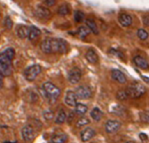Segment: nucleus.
I'll use <instances>...</instances> for the list:
<instances>
[{
	"label": "nucleus",
	"mask_w": 149,
	"mask_h": 143,
	"mask_svg": "<svg viewBox=\"0 0 149 143\" xmlns=\"http://www.w3.org/2000/svg\"><path fill=\"white\" fill-rule=\"evenodd\" d=\"M15 56L13 48H7L0 54V74L8 77L12 74V60Z\"/></svg>",
	"instance_id": "1"
},
{
	"label": "nucleus",
	"mask_w": 149,
	"mask_h": 143,
	"mask_svg": "<svg viewBox=\"0 0 149 143\" xmlns=\"http://www.w3.org/2000/svg\"><path fill=\"white\" fill-rule=\"evenodd\" d=\"M40 93L43 98H45L49 103H54L56 99L61 96V90L56 85L50 82H45L40 89Z\"/></svg>",
	"instance_id": "2"
},
{
	"label": "nucleus",
	"mask_w": 149,
	"mask_h": 143,
	"mask_svg": "<svg viewBox=\"0 0 149 143\" xmlns=\"http://www.w3.org/2000/svg\"><path fill=\"white\" fill-rule=\"evenodd\" d=\"M126 92L128 94L129 98L138 99L146 93V88L139 83H132L127 87Z\"/></svg>",
	"instance_id": "3"
},
{
	"label": "nucleus",
	"mask_w": 149,
	"mask_h": 143,
	"mask_svg": "<svg viewBox=\"0 0 149 143\" xmlns=\"http://www.w3.org/2000/svg\"><path fill=\"white\" fill-rule=\"evenodd\" d=\"M68 52V43L62 38H52V54H65Z\"/></svg>",
	"instance_id": "4"
},
{
	"label": "nucleus",
	"mask_w": 149,
	"mask_h": 143,
	"mask_svg": "<svg viewBox=\"0 0 149 143\" xmlns=\"http://www.w3.org/2000/svg\"><path fill=\"white\" fill-rule=\"evenodd\" d=\"M41 73V67L38 65H32L30 67L26 68L24 71V78L29 82H32L37 78L39 74Z\"/></svg>",
	"instance_id": "5"
},
{
	"label": "nucleus",
	"mask_w": 149,
	"mask_h": 143,
	"mask_svg": "<svg viewBox=\"0 0 149 143\" xmlns=\"http://www.w3.org/2000/svg\"><path fill=\"white\" fill-rule=\"evenodd\" d=\"M21 137L24 141H32L36 137V132L31 125H25L21 129Z\"/></svg>",
	"instance_id": "6"
},
{
	"label": "nucleus",
	"mask_w": 149,
	"mask_h": 143,
	"mask_svg": "<svg viewBox=\"0 0 149 143\" xmlns=\"http://www.w3.org/2000/svg\"><path fill=\"white\" fill-rule=\"evenodd\" d=\"M76 96L79 99H89L91 98L93 93H92V90L88 86H80L76 89Z\"/></svg>",
	"instance_id": "7"
},
{
	"label": "nucleus",
	"mask_w": 149,
	"mask_h": 143,
	"mask_svg": "<svg viewBox=\"0 0 149 143\" xmlns=\"http://www.w3.org/2000/svg\"><path fill=\"white\" fill-rule=\"evenodd\" d=\"M81 78H82V72L79 68L74 67L73 69L70 70L69 75H68V79H69V82L71 84H78L80 82Z\"/></svg>",
	"instance_id": "8"
},
{
	"label": "nucleus",
	"mask_w": 149,
	"mask_h": 143,
	"mask_svg": "<svg viewBox=\"0 0 149 143\" xmlns=\"http://www.w3.org/2000/svg\"><path fill=\"white\" fill-rule=\"evenodd\" d=\"M121 127V123L117 120H109L105 124V130L107 133L109 134H114L116 133Z\"/></svg>",
	"instance_id": "9"
},
{
	"label": "nucleus",
	"mask_w": 149,
	"mask_h": 143,
	"mask_svg": "<svg viewBox=\"0 0 149 143\" xmlns=\"http://www.w3.org/2000/svg\"><path fill=\"white\" fill-rule=\"evenodd\" d=\"M95 135L96 131L93 128H91V127H87V128H85L84 130L81 132V139H82V141L87 142L90 141Z\"/></svg>",
	"instance_id": "10"
},
{
	"label": "nucleus",
	"mask_w": 149,
	"mask_h": 143,
	"mask_svg": "<svg viewBox=\"0 0 149 143\" xmlns=\"http://www.w3.org/2000/svg\"><path fill=\"white\" fill-rule=\"evenodd\" d=\"M36 15L38 17V18L47 19L50 17L52 12H50V10L49 8L43 7V6H38V7H36Z\"/></svg>",
	"instance_id": "11"
},
{
	"label": "nucleus",
	"mask_w": 149,
	"mask_h": 143,
	"mask_svg": "<svg viewBox=\"0 0 149 143\" xmlns=\"http://www.w3.org/2000/svg\"><path fill=\"white\" fill-rule=\"evenodd\" d=\"M77 96H76V93L73 91H68L67 94H65V103L70 107H76V105L78 104L77 103Z\"/></svg>",
	"instance_id": "12"
},
{
	"label": "nucleus",
	"mask_w": 149,
	"mask_h": 143,
	"mask_svg": "<svg viewBox=\"0 0 149 143\" xmlns=\"http://www.w3.org/2000/svg\"><path fill=\"white\" fill-rule=\"evenodd\" d=\"M118 20H119V23L121 24L122 26H124V27H128V26H130L133 22L132 16L127 14V13H122V14H120L119 17H118Z\"/></svg>",
	"instance_id": "13"
},
{
	"label": "nucleus",
	"mask_w": 149,
	"mask_h": 143,
	"mask_svg": "<svg viewBox=\"0 0 149 143\" xmlns=\"http://www.w3.org/2000/svg\"><path fill=\"white\" fill-rule=\"evenodd\" d=\"M111 76H112V78H113V80H115L116 82H118L120 84H125L127 81L126 76H125L121 71H119V70H116V69L112 70Z\"/></svg>",
	"instance_id": "14"
},
{
	"label": "nucleus",
	"mask_w": 149,
	"mask_h": 143,
	"mask_svg": "<svg viewBox=\"0 0 149 143\" xmlns=\"http://www.w3.org/2000/svg\"><path fill=\"white\" fill-rule=\"evenodd\" d=\"M68 140V135L63 132H58L50 138V143H65Z\"/></svg>",
	"instance_id": "15"
},
{
	"label": "nucleus",
	"mask_w": 149,
	"mask_h": 143,
	"mask_svg": "<svg viewBox=\"0 0 149 143\" xmlns=\"http://www.w3.org/2000/svg\"><path fill=\"white\" fill-rule=\"evenodd\" d=\"M133 61H134V63L137 66L138 68H141V69H143V70H148L149 69L148 61H146L145 59L143 58V57H141V56L134 57V59H133Z\"/></svg>",
	"instance_id": "16"
},
{
	"label": "nucleus",
	"mask_w": 149,
	"mask_h": 143,
	"mask_svg": "<svg viewBox=\"0 0 149 143\" xmlns=\"http://www.w3.org/2000/svg\"><path fill=\"white\" fill-rule=\"evenodd\" d=\"M29 30L30 27L26 25H18L16 28V33L20 38H26L28 37V34H29Z\"/></svg>",
	"instance_id": "17"
},
{
	"label": "nucleus",
	"mask_w": 149,
	"mask_h": 143,
	"mask_svg": "<svg viewBox=\"0 0 149 143\" xmlns=\"http://www.w3.org/2000/svg\"><path fill=\"white\" fill-rule=\"evenodd\" d=\"M86 59L90 63H97L99 61V57L96 54V52L92 48L88 50V52H86Z\"/></svg>",
	"instance_id": "18"
},
{
	"label": "nucleus",
	"mask_w": 149,
	"mask_h": 143,
	"mask_svg": "<svg viewBox=\"0 0 149 143\" xmlns=\"http://www.w3.org/2000/svg\"><path fill=\"white\" fill-rule=\"evenodd\" d=\"M40 50L45 54H52V38H45L40 43Z\"/></svg>",
	"instance_id": "19"
},
{
	"label": "nucleus",
	"mask_w": 149,
	"mask_h": 143,
	"mask_svg": "<svg viewBox=\"0 0 149 143\" xmlns=\"http://www.w3.org/2000/svg\"><path fill=\"white\" fill-rule=\"evenodd\" d=\"M41 34V31L39 28H37L36 26H31L29 30V34H28V39L31 41L36 40V39L38 38Z\"/></svg>",
	"instance_id": "20"
},
{
	"label": "nucleus",
	"mask_w": 149,
	"mask_h": 143,
	"mask_svg": "<svg viewBox=\"0 0 149 143\" xmlns=\"http://www.w3.org/2000/svg\"><path fill=\"white\" fill-rule=\"evenodd\" d=\"M86 26L93 32L94 34H99V28H98L97 24L93 19H87L86 20Z\"/></svg>",
	"instance_id": "21"
},
{
	"label": "nucleus",
	"mask_w": 149,
	"mask_h": 143,
	"mask_svg": "<svg viewBox=\"0 0 149 143\" xmlns=\"http://www.w3.org/2000/svg\"><path fill=\"white\" fill-rule=\"evenodd\" d=\"M103 115H104L103 112L97 107L94 108V109L91 111V117H92V119L95 120V121H100L101 119H102Z\"/></svg>",
	"instance_id": "22"
},
{
	"label": "nucleus",
	"mask_w": 149,
	"mask_h": 143,
	"mask_svg": "<svg viewBox=\"0 0 149 143\" xmlns=\"http://www.w3.org/2000/svg\"><path fill=\"white\" fill-rule=\"evenodd\" d=\"M87 111H88V107L84 104H81V103L77 104L76 107H74V112H76L78 115H81V116L85 115V114L87 113Z\"/></svg>",
	"instance_id": "23"
},
{
	"label": "nucleus",
	"mask_w": 149,
	"mask_h": 143,
	"mask_svg": "<svg viewBox=\"0 0 149 143\" xmlns=\"http://www.w3.org/2000/svg\"><path fill=\"white\" fill-rule=\"evenodd\" d=\"M65 120H67V114L63 110H60L56 117V124H63Z\"/></svg>",
	"instance_id": "24"
},
{
	"label": "nucleus",
	"mask_w": 149,
	"mask_h": 143,
	"mask_svg": "<svg viewBox=\"0 0 149 143\" xmlns=\"http://www.w3.org/2000/svg\"><path fill=\"white\" fill-rule=\"evenodd\" d=\"M90 32H91V30H90L87 26H80L78 29V34L82 39H84L85 37H87L89 36Z\"/></svg>",
	"instance_id": "25"
},
{
	"label": "nucleus",
	"mask_w": 149,
	"mask_h": 143,
	"mask_svg": "<svg viewBox=\"0 0 149 143\" xmlns=\"http://www.w3.org/2000/svg\"><path fill=\"white\" fill-rule=\"evenodd\" d=\"M58 13L62 16H65V15H68L70 13V7L68 4H63L58 7Z\"/></svg>",
	"instance_id": "26"
},
{
	"label": "nucleus",
	"mask_w": 149,
	"mask_h": 143,
	"mask_svg": "<svg viewBox=\"0 0 149 143\" xmlns=\"http://www.w3.org/2000/svg\"><path fill=\"white\" fill-rule=\"evenodd\" d=\"M116 98L119 101H125L129 98V96H128V94H127L126 90H120V91L116 94Z\"/></svg>",
	"instance_id": "27"
},
{
	"label": "nucleus",
	"mask_w": 149,
	"mask_h": 143,
	"mask_svg": "<svg viewBox=\"0 0 149 143\" xmlns=\"http://www.w3.org/2000/svg\"><path fill=\"white\" fill-rule=\"evenodd\" d=\"M74 17L76 22H82L85 19V14H84V12L81 11V10H76L74 14Z\"/></svg>",
	"instance_id": "28"
},
{
	"label": "nucleus",
	"mask_w": 149,
	"mask_h": 143,
	"mask_svg": "<svg viewBox=\"0 0 149 143\" xmlns=\"http://www.w3.org/2000/svg\"><path fill=\"white\" fill-rule=\"evenodd\" d=\"M137 36L139 37V39H141V40H145V39L148 38L149 34H148V32L146 31V30L140 28V29L137 30Z\"/></svg>",
	"instance_id": "29"
},
{
	"label": "nucleus",
	"mask_w": 149,
	"mask_h": 143,
	"mask_svg": "<svg viewBox=\"0 0 149 143\" xmlns=\"http://www.w3.org/2000/svg\"><path fill=\"white\" fill-rule=\"evenodd\" d=\"M140 121L143 123H149V111H142L139 114Z\"/></svg>",
	"instance_id": "30"
},
{
	"label": "nucleus",
	"mask_w": 149,
	"mask_h": 143,
	"mask_svg": "<svg viewBox=\"0 0 149 143\" xmlns=\"http://www.w3.org/2000/svg\"><path fill=\"white\" fill-rule=\"evenodd\" d=\"M90 123V120L87 117H81L80 119L77 121V127H83L85 125H88Z\"/></svg>",
	"instance_id": "31"
},
{
	"label": "nucleus",
	"mask_w": 149,
	"mask_h": 143,
	"mask_svg": "<svg viewBox=\"0 0 149 143\" xmlns=\"http://www.w3.org/2000/svg\"><path fill=\"white\" fill-rule=\"evenodd\" d=\"M43 117H45V120H52V118H54V112L49 109L45 110V111L43 112Z\"/></svg>",
	"instance_id": "32"
},
{
	"label": "nucleus",
	"mask_w": 149,
	"mask_h": 143,
	"mask_svg": "<svg viewBox=\"0 0 149 143\" xmlns=\"http://www.w3.org/2000/svg\"><path fill=\"white\" fill-rule=\"evenodd\" d=\"M4 26H5V28H7V29H9V28H11L13 26V22L9 16H6L5 19H4Z\"/></svg>",
	"instance_id": "33"
},
{
	"label": "nucleus",
	"mask_w": 149,
	"mask_h": 143,
	"mask_svg": "<svg viewBox=\"0 0 149 143\" xmlns=\"http://www.w3.org/2000/svg\"><path fill=\"white\" fill-rule=\"evenodd\" d=\"M110 52H111V54H115V56H117V57H119V58H121L122 60H123V59H124L123 54H121V52H118V50H111Z\"/></svg>",
	"instance_id": "34"
},
{
	"label": "nucleus",
	"mask_w": 149,
	"mask_h": 143,
	"mask_svg": "<svg viewBox=\"0 0 149 143\" xmlns=\"http://www.w3.org/2000/svg\"><path fill=\"white\" fill-rule=\"evenodd\" d=\"M43 3L47 6H52L56 4V1H54V0H45V1H43Z\"/></svg>",
	"instance_id": "35"
},
{
	"label": "nucleus",
	"mask_w": 149,
	"mask_h": 143,
	"mask_svg": "<svg viewBox=\"0 0 149 143\" xmlns=\"http://www.w3.org/2000/svg\"><path fill=\"white\" fill-rule=\"evenodd\" d=\"M74 119V112H71V113H70V115H69V118H68V123H69V124H71L72 121H73Z\"/></svg>",
	"instance_id": "36"
},
{
	"label": "nucleus",
	"mask_w": 149,
	"mask_h": 143,
	"mask_svg": "<svg viewBox=\"0 0 149 143\" xmlns=\"http://www.w3.org/2000/svg\"><path fill=\"white\" fill-rule=\"evenodd\" d=\"M143 23H144V25L149 26V15L143 16Z\"/></svg>",
	"instance_id": "37"
},
{
	"label": "nucleus",
	"mask_w": 149,
	"mask_h": 143,
	"mask_svg": "<svg viewBox=\"0 0 149 143\" xmlns=\"http://www.w3.org/2000/svg\"><path fill=\"white\" fill-rule=\"evenodd\" d=\"M139 137H140V139L143 140V141H147V139H148L147 135H145V134H144V133H140Z\"/></svg>",
	"instance_id": "38"
},
{
	"label": "nucleus",
	"mask_w": 149,
	"mask_h": 143,
	"mask_svg": "<svg viewBox=\"0 0 149 143\" xmlns=\"http://www.w3.org/2000/svg\"><path fill=\"white\" fill-rule=\"evenodd\" d=\"M4 77L2 76L1 74H0V89H1L2 87H3V84H4Z\"/></svg>",
	"instance_id": "39"
},
{
	"label": "nucleus",
	"mask_w": 149,
	"mask_h": 143,
	"mask_svg": "<svg viewBox=\"0 0 149 143\" xmlns=\"http://www.w3.org/2000/svg\"><path fill=\"white\" fill-rule=\"evenodd\" d=\"M142 79H143L147 84H149V78H147V77H145V76H142Z\"/></svg>",
	"instance_id": "40"
},
{
	"label": "nucleus",
	"mask_w": 149,
	"mask_h": 143,
	"mask_svg": "<svg viewBox=\"0 0 149 143\" xmlns=\"http://www.w3.org/2000/svg\"><path fill=\"white\" fill-rule=\"evenodd\" d=\"M125 143H134L133 141H127V142H125Z\"/></svg>",
	"instance_id": "41"
}]
</instances>
